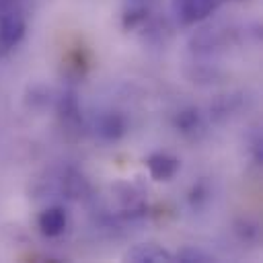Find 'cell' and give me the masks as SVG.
Returning a JSON list of instances; mask_svg holds the SVG:
<instances>
[{
  "instance_id": "5",
  "label": "cell",
  "mask_w": 263,
  "mask_h": 263,
  "mask_svg": "<svg viewBox=\"0 0 263 263\" xmlns=\"http://www.w3.org/2000/svg\"><path fill=\"white\" fill-rule=\"evenodd\" d=\"M179 162L166 154H154L148 158V168H150V175L154 179H168L175 175Z\"/></svg>"
},
{
  "instance_id": "6",
  "label": "cell",
  "mask_w": 263,
  "mask_h": 263,
  "mask_svg": "<svg viewBox=\"0 0 263 263\" xmlns=\"http://www.w3.org/2000/svg\"><path fill=\"white\" fill-rule=\"evenodd\" d=\"M179 259H181V261H210V257H208L205 253H201V251H193V249L183 251V253L179 255Z\"/></svg>"
},
{
  "instance_id": "2",
  "label": "cell",
  "mask_w": 263,
  "mask_h": 263,
  "mask_svg": "<svg viewBox=\"0 0 263 263\" xmlns=\"http://www.w3.org/2000/svg\"><path fill=\"white\" fill-rule=\"evenodd\" d=\"M218 0H175L173 8L181 23L191 25L201 18H205L214 8Z\"/></svg>"
},
{
  "instance_id": "3",
  "label": "cell",
  "mask_w": 263,
  "mask_h": 263,
  "mask_svg": "<svg viewBox=\"0 0 263 263\" xmlns=\"http://www.w3.org/2000/svg\"><path fill=\"white\" fill-rule=\"evenodd\" d=\"M39 228L47 236H58L66 228V214L62 208H47L39 216Z\"/></svg>"
},
{
  "instance_id": "4",
  "label": "cell",
  "mask_w": 263,
  "mask_h": 263,
  "mask_svg": "<svg viewBox=\"0 0 263 263\" xmlns=\"http://www.w3.org/2000/svg\"><path fill=\"white\" fill-rule=\"evenodd\" d=\"M127 259L129 261H150V263H158V261H171L173 257L164 251V249H160V247H156V245H138L136 249H132L129 253H127Z\"/></svg>"
},
{
  "instance_id": "1",
  "label": "cell",
  "mask_w": 263,
  "mask_h": 263,
  "mask_svg": "<svg viewBox=\"0 0 263 263\" xmlns=\"http://www.w3.org/2000/svg\"><path fill=\"white\" fill-rule=\"evenodd\" d=\"M25 33V16L18 0H0V53L12 49Z\"/></svg>"
}]
</instances>
